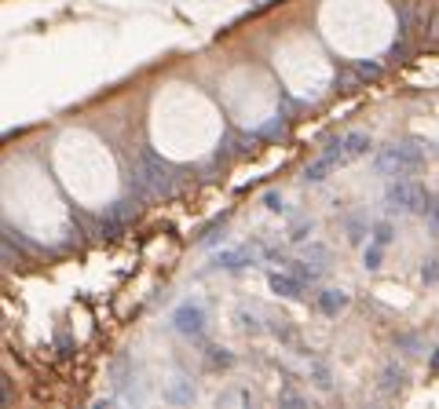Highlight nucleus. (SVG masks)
Wrapping results in <instances>:
<instances>
[{
    "mask_svg": "<svg viewBox=\"0 0 439 409\" xmlns=\"http://www.w3.org/2000/svg\"><path fill=\"white\" fill-rule=\"evenodd\" d=\"M424 164V150L418 146V139H410V143H392L384 146L377 158H373V169L381 175H414L418 169Z\"/></svg>",
    "mask_w": 439,
    "mask_h": 409,
    "instance_id": "nucleus-1",
    "label": "nucleus"
},
{
    "mask_svg": "<svg viewBox=\"0 0 439 409\" xmlns=\"http://www.w3.org/2000/svg\"><path fill=\"white\" fill-rule=\"evenodd\" d=\"M384 201H388L392 216H421L424 201H429V190L410 175H395L388 183V190H384Z\"/></svg>",
    "mask_w": 439,
    "mask_h": 409,
    "instance_id": "nucleus-2",
    "label": "nucleus"
},
{
    "mask_svg": "<svg viewBox=\"0 0 439 409\" xmlns=\"http://www.w3.org/2000/svg\"><path fill=\"white\" fill-rule=\"evenodd\" d=\"M172 179H176L172 169H169V164H165L150 146L139 150V169H136V190H139V198L165 194V190L172 187Z\"/></svg>",
    "mask_w": 439,
    "mask_h": 409,
    "instance_id": "nucleus-3",
    "label": "nucleus"
},
{
    "mask_svg": "<svg viewBox=\"0 0 439 409\" xmlns=\"http://www.w3.org/2000/svg\"><path fill=\"white\" fill-rule=\"evenodd\" d=\"M172 329L179 332V336H187V340H201L205 336V325H209V311H205V303L198 300H183L172 311Z\"/></svg>",
    "mask_w": 439,
    "mask_h": 409,
    "instance_id": "nucleus-4",
    "label": "nucleus"
},
{
    "mask_svg": "<svg viewBox=\"0 0 439 409\" xmlns=\"http://www.w3.org/2000/svg\"><path fill=\"white\" fill-rule=\"evenodd\" d=\"M307 285H312V281H307L301 271H293V267H282V271L267 274V289L275 292V296H282V300H304Z\"/></svg>",
    "mask_w": 439,
    "mask_h": 409,
    "instance_id": "nucleus-5",
    "label": "nucleus"
},
{
    "mask_svg": "<svg viewBox=\"0 0 439 409\" xmlns=\"http://www.w3.org/2000/svg\"><path fill=\"white\" fill-rule=\"evenodd\" d=\"M370 150H373V139H370L366 132H348V135H341V139H333V146H330V153H337L341 164L355 161V158H366Z\"/></svg>",
    "mask_w": 439,
    "mask_h": 409,
    "instance_id": "nucleus-6",
    "label": "nucleus"
},
{
    "mask_svg": "<svg viewBox=\"0 0 439 409\" xmlns=\"http://www.w3.org/2000/svg\"><path fill=\"white\" fill-rule=\"evenodd\" d=\"M348 303H352V296H348L344 289H319L315 292V311L326 314V318H337Z\"/></svg>",
    "mask_w": 439,
    "mask_h": 409,
    "instance_id": "nucleus-7",
    "label": "nucleus"
},
{
    "mask_svg": "<svg viewBox=\"0 0 439 409\" xmlns=\"http://www.w3.org/2000/svg\"><path fill=\"white\" fill-rule=\"evenodd\" d=\"M213 267L220 271H245V267H256V252L249 249H224L213 256Z\"/></svg>",
    "mask_w": 439,
    "mask_h": 409,
    "instance_id": "nucleus-8",
    "label": "nucleus"
},
{
    "mask_svg": "<svg viewBox=\"0 0 439 409\" xmlns=\"http://www.w3.org/2000/svg\"><path fill=\"white\" fill-rule=\"evenodd\" d=\"M337 164H341V158H337V153H330V150H326V153H322V158H315L312 164H307L301 179H304L307 187H315V183H326V179H330V172L337 169Z\"/></svg>",
    "mask_w": 439,
    "mask_h": 409,
    "instance_id": "nucleus-9",
    "label": "nucleus"
},
{
    "mask_svg": "<svg viewBox=\"0 0 439 409\" xmlns=\"http://www.w3.org/2000/svg\"><path fill=\"white\" fill-rule=\"evenodd\" d=\"M125 223H128V212H125V201H121V204H114L110 212H102V216H99L96 234H99V238H118L121 230H125Z\"/></svg>",
    "mask_w": 439,
    "mask_h": 409,
    "instance_id": "nucleus-10",
    "label": "nucleus"
},
{
    "mask_svg": "<svg viewBox=\"0 0 439 409\" xmlns=\"http://www.w3.org/2000/svg\"><path fill=\"white\" fill-rule=\"evenodd\" d=\"M377 388H381V394H388V399H392V394H399V391L406 388V365L388 362V365L381 369V383H377Z\"/></svg>",
    "mask_w": 439,
    "mask_h": 409,
    "instance_id": "nucleus-11",
    "label": "nucleus"
},
{
    "mask_svg": "<svg viewBox=\"0 0 439 409\" xmlns=\"http://www.w3.org/2000/svg\"><path fill=\"white\" fill-rule=\"evenodd\" d=\"M195 380H187V377H179L169 391H165V402H172V406H183V402H195Z\"/></svg>",
    "mask_w": 439,
    "mask_h": 409,
    "instance_id": "nucleus-12",
    "label": "nucleus"
},
{
    "mask_svg": "<svg viewBox=\"0 0 439 409\" xmlns=\"http://www.w3.org/2000/svg\"><path fill=\"white\" fill-rule=\"evenodd\" d=\"M267 329H271V336L282 340V343H289V348H296V343H301V340H296V329L289 325V318H275V314H271V318H267Z\"/></svg>",
    "mask_w": 439,
    "mask_h": 409,
    "instance_id": "nucleus-13",
    "label": "nucleus"
},
{
    "mask_svg": "<svg viewBox=\"0 0 439 409\" xmlns=\"http://www.w3.org/2000/svg\"><path fill=\"white\" fill-rule=\"evenodd\" d=\"M370 241H377V245H392L395 241V223L392 220H373L370 223Z\"/></svg>",
    "mask_w": 439,
    "mask_h": 409,
    "instance_id": "nucleus-14",
    "label": "nucleus"
},
{
    "mask_svg": "<svg viewBox=\"0 0 439 409\" xmlns=\"http://www.w3.org/2000/svg\"><path fill=\"white\" fill-rule=\"evenodd\" d=\"M235 362H238V358L231 354L227 348H209V351H205V365H209V369H231Z\"/></svg>",
    "mask_w": 439,
    "mask_h": 409,
    "instance_id": "nucleus-15",
    "label": "nucleus"
},
{
    "mask_svg": "<svg viewBox=\"0 0 439 409\" xmlns=\"http://www.w3.org/2000/svg\"><path fill=\"white\" fill-rule=\"evenodd\" d=\"M384 252H388V245H377V241H370L366 252H363V267H366V271H381V267H384Z\"/></svg>",
    "mask_w": 439,
    "mask_h": 409,
    "instance_id": "nucleus-16",
    "label": "nucleus"
},
{
    "mask_svg": "<svg viewBox=\"0 0 439 409\" xmlns=\"http://www.w3.org/2000/svg\"><path fill=\"white\" fill-rule=\"evenodd\" d=\"M392 343H395L399 351H406V354H421V351H424V343H421L418 332H395Z\"/></svg>",
    "mask_w": 439,
    "mask_h": 409,
    "instance_id": "nucleus-17",
    "label": "nucleus"
},
{
    "mask_svg": "<svg viewBox=\"0 0 439 409\" xmlns=\"http://www.w3.org/2000/svg\"><path fill=\"white\" fill-rule=\"evenodd\" d=\"M421 281L424 285H439V252H432V256L421 260Z\"/></svg>",
    "mask_w": 439,
    "mask_h": 409,
    "instance_id": "nucleus-18",
    "label": "nucleus"
},
{
    "mask_svg": "<svg viewBox=\"0 0 439 409\" xmlns=\"http://www.w3.org/2000/svg\"><path fill=\"white\" fill-rule=\"evenodd\" d=\"M344 227H348V241H355V245L370 234V220H359V216H348Z\"/></svg>",
    "mask_w": 439,
    "mask_h": 409,
    "instance_id": "nucleus-19",
    "label": "nucleus"
},
{
    "mask_svg": "<svg viewBox=\"0 0 439 409\" xmlns=\"http://www.w3.org/2000/svg\"><path fill=\"white\" fill-rule=\"evenodd\" d=\"M424 220H429V230H432V234L439 238V198L432 194V190H429V201H424Z\"/></svg>",
    "mask_w": 439,
    "mask_h": 409,
    "instance_id": "nucleus-20",
    "label": "nucleus"
},
{
    "mask_svg": "<svg viewBox=\"0 0 439 409\" xmlns=\"http://www.w3.org/2000/svg\"><path fill=\"white\" fill-rule=\"evenodd\" d=\"M312 369H315V383H319V388H333V373H330V365L322 362V358H312Z\"/></svg>",
    "mask_w": 439,
    "mask_h": 409,
    "instance_id": "nucleus-21",
    "label": "nucleus"
},
{
    "mask_svg": "<svg viewBox=\"0 0 439 409\" xmlns=\"http://www.w3.org/2000/svg\"><path fill=\"white\" fill-rule=\"evenodd\" d=\"M264 204H267V212H275V216L289 212V209H286V198H282L278 190H267V194H264Z\"/></svg>",
    "mask_w": 439,
    "mask_h": 409,
    "instance_id": "nucleus-22",
    "label": "nucleus"
},
{
    "mask_svg": "<svg viewBox=\"0 0 439 409\" xmlns=\"http://www.w3.org/2000/svg\"><path fill=\"white\" fill-rule=\"evenodd\" d=\"M312 230H315V223H312V220H301V223H296V227L289 230V241H307V238H312Z\"/></svg>",
    "mask_w": 439,
    "mask_h": 409,
    "instance_id": "nucleus-23",
    "label": "nucleus"
},
{
    "mask_svg": "<svg viewBox=\"0 0 439 409\" xmlns=\"http://www.w3.org/2000/svg\"><path fill=\"white\" fill-rule=\"evenodd\" d=\"M238 322H242L245 332H264V325L256 322V314H249V311H238Z\"/></svg>",
    "mask_w": 439,
    "mask_h": 409,
    "instance_id": "nucleus-24",
    "label": "nucleus"
},
{
    "mask_svg": "<svg viewBox=\"0 0 439 409\" xmlns=\"http://www.w3.org/2000/svg\"><path fill=\"white\" fill-rule=\"evenodd\" d=\"M424 30H429V37L439 44V11H429V19H424Z\"/></svg>",
    "mask_w": 439,
    "mask_h": 409,
    "instance_id": "nucleus-25",
    "label": "nucleus"
},
{
    "mask_svg": "<svg viewBox=\"0 0 439 409\" xmlns=\"http://www.w3.org/2000/svg\"><path fill=\"white\" fill-rule=\"evenodd\" d=\"M224 402H249V394L245 391H227V394H220V406Z\"/></svg>",
    "mask_w": 439,
    "mask_h": 409,
    "instance_id": "nucleus-26",
    "label": "nucleus"
},
{
    "mask_svg": "<svg viewBox=\"0 0 439 409\" xmlns=\"http://www.w3.org/2000/svg\"><path fill=\"white\" fill-rule=\"evenodd\" d=\"M278 402H282V406H304V399H301V394H293V391H286Z\"/></svg>",
    "mask_w": 439,
    "mask_h": 409,
    "instance_id": "nucleus-27",
    "label": "nucleus"
},
{
    "mask_svg": "<svg viewBox=\"0 0 439 409\" xmlns=\"http://www.w3.org/2000/svg\"><path fill=\"white\" fill-rule=\"evenodd\" d=\"M429 373H432V377H439V348H436V351H429Z\"/></svg>",
    "mask_w": 439,
    "mask_h": 409,
    "instance_id": "nucleus-28",
    "label": "nucleus"
}]
</instances>
